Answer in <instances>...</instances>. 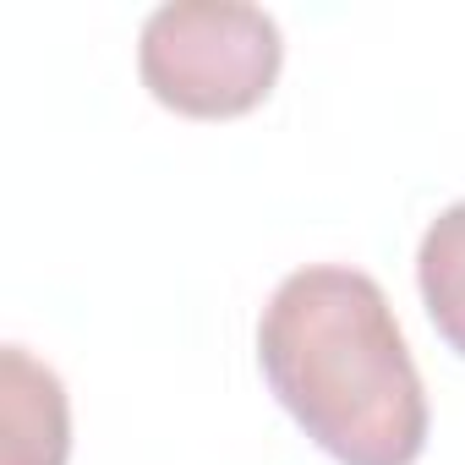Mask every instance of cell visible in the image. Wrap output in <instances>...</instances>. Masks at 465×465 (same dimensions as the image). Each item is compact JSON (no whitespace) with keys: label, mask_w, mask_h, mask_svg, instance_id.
Wrapping results in <instances>:
<instances>
[{"label":"cell","mask_w":465,"mask_h":465,"mask_svg":"<svg viewBox=\"0 0 465 465\" xmlns=\"http://www.w3.org/2000/svg\"><path fill=\"white\" fill-rule=\"evenodd\" d=\"M285 66L280 23L247 0H170L137 39L143 88L192 121H236L258 110Z\"/></svg>","instance_id":"obj_2"},{"label":"cell","mask_w":465,"mask_h":465,"mask_svg":"<svg viewBox=\"0 0 465 465\" xmlns=\"http://www.w3.org/2000/svg\"><path fill=\"white\" fill-rule=\"evenodd\" d=\"M258 367L291 421L340 465H416L427 389L383 285L345 263L280 280L258 318Z\"/></svg>","instance_id":"obj_1"},{"label":"cell","mask_w":465,"mask_h":465,"mask_svg":"<svg viewBox=\"0 0 465 465\" xmlns=\"http://www.w3.org/2000/svg\"><path fill=\"white\" fill-rule=\"evenodd\" d=\"M0 421H6V465H66L72 454L66 389L23 345L0 351Z\"/></svg>","instance_id":"obj_3"},{"label":"cell","mask_w":465,"mask_h":465,"mask_svg":"<svg viewBox=\"0 0 465 465\" xmlns=\"http://www.w3.org/2000/svg\"><path fill=\"white\" fill-rule=\"evenodd\" d=\"M416 285L438 340L465 356V197L449 203L416 247Z\"/></svg>","instance_id":"obj_4"}]
</instances>
